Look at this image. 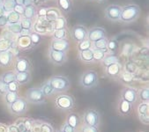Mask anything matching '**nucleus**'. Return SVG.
I'll list each match as a JSON object with an SVG mask.
<instances>
[{
	"mask_svg": "<svg viewBox=\"0 0 149 132\" xmlns=\"http://www.w3.org/2000/svg\"><path fill=\"white\" fill-rule=\"evenodd\" d=\"M140 13V8L137 5H127L122 7L120 20L124 23H131L138 19Z\"/></svg>",
	"mask_w": 149,
	"mask_h": 132,
	"instance_id": "1",
	"label": "nucleus"
},
{
	"mask_svg": "<svg viewBox=\"0 0 149 132\" xmlns=\"http://www.w3.org/2000/svg\"><path fill=\"white\" fill-rule=\"evenodd\" d=\"M49 82L55 92H65L70 87L69 79L66 77L61 75L52 77Z\"/></svg>",
	"mask_w": 149,
	"mask_h": 132,
	"instance_id": "2",
	"label": "nucleus"
},
{
	"mask_svg": "<svg viewBox=\"0 0 149 132\" xmlns=\"http://www.w3.org/2000/svg\"><path fill=\"white\" fill-rule=\"evenodd\" d=\"M26 101L33 104H42L45 102L46 97L43 95L41 88H29L26 92Z\"/></svg>",
	"mask_w": 149,
	"mask_h": 132,
	"instance_id": "3",
	"label": "nucleus"
},
{
	"mask_svg": "<svg viewBox=\"0 0 149 132\" xmlns=\"http://www.w3.org/2000/svg\"><path fill=\"white\" fill-rule=\"evenodd\" d=\"M55 105L59 109L64 111H69L74 106V100L71 95L62 94L56 98Z\"/></svg>",
	"mask_w": 149,
	"mask_h": 132,
	"instance_id": "4",
	"label": "nucleus"
},
{
	"mask_svg": "<svg viewBox=\"0 0 149 132\" xmlns=\"http://www.w3.org/2000/svg\"><path fill=\"white\" fill-rule=\"evenodd\" d=\"M98 83V75L95 71L86 72L80 78V85L84 88H92Z\"/></svg>",
	"mask_w": 149,
	"mask_h": 132,
	"instance_id": "5",
	"label": "nucleus"
},
{
	"mask_svg": "<svg viewBox=\"0 0 149 132\" xmlns=\"http://www.w3.org/2000/svg\"><path fill=\"white\" fill-rule=\"evenodd\" d=\"M83 120L84 124L97 128L100 124V115L96 110L89 108L85 111Z\"/></svg>",
	"mask_w": 149,
	"mask_h": 132,
	"instance_id": "6",
	"label": "nucleus"
},
{
	"mask_svg": "<svg viewBox=\"0 0 149 132\" xmlns=\"http://www.w3.org/2000/svg\"><path fill=\"white\" fill-rule=\"evenodd\" d=\"M9 110L13 115H21L27 110V101L23 98H19L15 102L9 106Z\"/></svg>",
	"mask_w": 149,
	"mask_h": 132,
	"instance_id": "7",
	"label": "nucleus"
},
{
	"mask_svg": "<svg viewBox=\"0 0 149 132\" xmlns=\"http://www.w3.org/2000/svg\"><path fill=\"white\" fill-rule=\"evenodd\" d=\"M122 7L118 5H110L105 9V18L110 21H119Z\"/></svg>",
	"mask_w": 149,
	"mask_h": 132,
	"instance_id": "8",
	"label": "nucleus"
},
{
	"mask_svg": "<svg viewBox=\"0 0 149 132\" xmlns=\"http://www.w3.org/2000/svg\"><path fill=\"white\" fill-rule=\"evenodd\" d=\"M103 38H106V31L101 26H95L87 31V40L91 42H97Z\"/></svg>",
	"mask_w": 149,
	"mask_h": 132,
	"instance_id": "9",
	"label": "nucleus"
},
{
	"mask_svg": "<svg viewBox=\"0 0 149 132\" xmlns=\"http://www.w3.org/2000/svg\"><path fill=\"white\" fill-rule=\"evenodd\" d=\"M71 35L72 39L78 43L87 39V30L82 25H77L72 29Z\"/></svg>",
	"mask_w": 149,
	"mask_h": 132,
	"instance_id": "10",
	"label": "nucleus"
},
{
	"mask_svg": "<svg viewBox=\"0 0 149 132\" xmlns=\"http://www.w3.org/2000/svg\"><path fill=\"white\" fill-rule=\"evenodd\" d=\"M49 56L51 63H53L56 65H62L67 60V56L65 52L56 51L50 49L49 51Z\"/></svg>",
	"mask_w": 149,
	"mask_h": 132,
	"instance_id": "11",
	"label": "nucleus"
},
{
	"mask_svg": "<svg viewBox=\"0 0 149 132\" xmlns=\"http://www.w3.org/2000/svg\"><path fill=\"white\" fill-rule=\"evenodd\" d=\"M121 97L123 100L126 101L130 104H134L137 101L138 99V93L136 89L132 88V87H125L123 89L121 92Z\"/></svg>",
	"mask_w": 149,
	"mask_h": 132,
	"instance_id": "12",
	"label": "nucleus"
},
{
	"mask_svg": "<svg viewBox=\"0 0 149 132\" xmlns=\"http://www.w3.org/2000/svg\"><path fill=\"white\" fill-rule=\"evenodd\" d=\"M31 68V64L26 58L19 57L16 60L14 64V70L15 73L19 72H29Z\"/></svg>",
	"mask_w": 149,
	"mask_h": 132,
	"instance_id": "13",
	"label": "nucleus"
},
{
	"mask_svg": "<svg viewBox=\"0 0 149 132\" xmlns=\"http://www.w3.org/2000/svg\"><path fill=\"white\" fill-rule=\"evenodd\" d=\"M70 44L69 42L66 41V39L64 40H53L50 44V49L56 50V51H61L65 52L69 49Z\"/></svg>",
	"mask_w": 149,
	"mask_h": 132,
	"instance_id": "14",
	"label": "nucleus"
},
{
	"mask_svg": "<svg viewBox=\"0 0 149 132\" xmlns=\"http://www.w3.org/2000/svg\"><path fill=\"white\" fill-rule=\"evenodd\" d=\"M148 102H141L138 107V114L140 121L144 124H148L149 115H148Z\"/></svg>",
	"mask_w": 149,
	"mask_h": 132,
	"instance_id": "15",
	"label": "nucleus"
},
{
	"mask_svg": "<svg viewBox=\"0 0 149 132\" xmlns=\"http://www.w3.org/2000/svg\"><path fill=\"white\" fill-rule=\"evenodd\" d=\"M13 54L11 50L0 52V67L7 68L12 64Z\"/></svg>",
	"mask_w": 149,
	"mask_h": 132,
	"instance_id": "16",
	"label": "nucleus"
},
{
	"mask_svg": "<svg viewBox=\"0 0 149 132\" xmlns=\"http://www.w3.org/2000/svg\"><path fill=\"white\" fill-rule=\"evenodd\" d=\"M122 72V66L119 63H116L110 64L106 67V74L110 78H117L121 74Z\"/></svg>",
	"mask_w": 149,
	"mask_h": 132,
	"instance_id": "17",
	"label": "nucleus"
},
{
	"mask_svg": "<svg viewBox=\"0 0 149 132\" xmlns=\"http://www.w3.org/2000/svg\"><path fill=\"white\" fill-rule=\"evenodd\" d=\"M17 45L20 49H29L32 46V42L29 35H19L17 39Z\"/></svg>",
	"mask_w": 149,
	"mask_h": 132,
	"instance_id": "18",
	"label": "nucleus"
},
{
	"mask_svg": "<svg viewBox=\"0 0 149 132\" xmlns=\"http://www.w3.org/2000/svg\"><path fill=\"white\" fill-rule=\"evenodd\" d=\"M132 104H130L129 102H127L125 100H122L119 101V104H118V111L121 115H130V113L132 112Z\"/></svg>",
	"mask_w": 149,
	"mask_h": 132,
	"instance_id": "19",
	"label": "nucleus"
},
{
	"mask_svg": "<svg viewBox=\"0 0 149 132\" xmlns=\"http://www.w3.org/2000/svg\"><path fill=\"white\" fill-rule=\"evenodd\" d=\"M79 59L86 63H95L94 62V53H93V49H86L84 51H80L79 52Z\"/></svg>",
	"mask_w": 149,
	"mask_h": 132,
	"instance_id": "20",
	"label": "nucleus"
},
{
	"mask_svg": "<svg viewBox=\"0 0 149 132\" xmlns=\"http://www.w3.org/2000/svg\"><path fill=\"white\" fill-rule=\"evenodd\" d=\"M102 64L104 67H107V66L116 63H119V57L115 54V53H107L105 57L103 58V60L102 61Z\"/></svg>",
	"mask_w": 149,
	"mask_h": 132,
	"instance_id": "21",
	"label": "nucleus"
},
{
	"mask_svg": "<svg viewBox=\"0 0 149 132\" xmlns=\"http://www.w3.org/2000/svg\"><path fill=\"white\" fill-rule=\"evenodd\" d=\"M107 45H108V39L103 38L102 40H99L97 42H92V49H96V50H102L104 51L106 53H108V49H107Z\"/></svg>",
	"mask_w": 149,
	"mask_h": 132,
	"instance_id": "22",
	"label": "nucleus"
},
{
	"mask_svg": "<svg viewBox=\"0 0 149 132\" xmlns=\"http://www.w3.org/2000/svg\"><path fill=\"white\" fill-rule=\"evenodd\" d=\"M36 16V9L35 7V6L31 5V6H25L22 17L26 18V19H35Z\"/></svg>",
	"mask_w": 149,
	"mask_h": 132,
	"instance_id": "23",
	"label": "nucleus"
},
{
	"mask_svg": "<svg viewBox=\"0 0 149 132\" xmlns=\"http://www.w3.org/2000/svg\"><path fill=\"white\" fill-rule=\"evenodd\" d=\"M31 79L30 72H19L16 73V82L19 85H26Z\"/></svg>",
	"mask_w": 149,
	"mask_h": 132,
	"instance_id": "24",
	"label": "nucleus"
},
{
	"mask_svg": "<svg viewBox=\"0 0 149 132\" xmlns=\"http://www.w3.org/2000/svg\"><path fill=\"white\" fill-rule=\"evenodd\" d=\"M60 17V13L58 12V10L55 8H49L47 9L46 15H45V19L47 21H51L54 22L57 18Z\"/></svg>",
	"mask_w": 149,
	"mask_h": 132,
	"instance_id": "25",
	"label": "nucleus"
},
{
	"mask_svg": "<svg viewBox=\"0 0 149 132\" xmlns=\"http://www.w3.org/2000/svg\"><path fill=\"white\" fill-rule=\"evenodd\" d=\"M79 122V117L77 114L75 113H71L67 115V119H66V123H68L71 127H72L73 129H77L78 125Z\"/></svg>",
	"mask_w": 149,
	"mask_h": 132,
	"instance_id": "26",
	"label": "nucleus"
},
{
	"mask_svg": "<svg viewBox=\"0 0 149 132\" xmlns=\"http://www.w3.org/2000/svg\"><path fill=\"white\" fill-rule=\"evenodd\" d=\"M14 42L7 38H3L0 39V52H4V51H8L11 49H13Z\"/></svg>",
	"mask_w": 149,
	"mask_h": 132,
	"instance_id": "27",
	"label": "nucleus"
},
{
	"mask_svg": "<svg viewBox=\"0 0 149 132\" xmlns=\"http://www.w3.org/2000/svg\"><path fill=\"white\" fill-rule=\"evenodd\" d=\"M0 79H1L4 83H6V85H8L13 81H16V73L14 72H5L0 76Z\"/></svg>",
	"mask_w": 149,
	"mask_h": 132,
	"instance_id": "28",
	"label": "nucleus"
},
{
	"mask_svg": "<svg viewBox=\"0 0 149 132\" xmlns=\"http://www.w3.org/2000/svg\"><path fill=\"white\" fill-rule=\"evenodd\" d=\"M57 6L65 13L71 12L72 8V4L71 0H57Z\"/></svg>",
	"mask_w": 149,
	"mask_h": 132,
	"instance_id": "29",
	"label": "nucleus"
},
{
	"mask_svg": "<svg viewBox=\"0 0 149 132\" xmlns=\"http://www.w3.org/2000/svg\"><path fill=\"white\" fill-rule=\"evenodd\" d=\"M16 5H17V3L15 0H4L2 9L4 10V12L6 13H9L14 11Z\"/></svg>",
	"mask_w": 149,
	"mask_h": 132,
	"instance_id": "30",
	"label": "nucleus"
},
{
	"mask_svg": "<svg viewBox=\"0 0 149 132\" xmlns=\"http://www.w3.org/2000/svg\"><path fill=\"white\" fill-rule=\"evenodd\" d=\"M19 95L18 92H7L5 95H4V100L6 101V103L10 106L11 104H13V102H15L18 99H19Z\"/></svg>",
	"mask_w": 149,
	"mask_h": 132,
	"instance_id": "31",
	"label": "nucleus"
},
{
	"mask_svg": "<svg viewBox=\"0 0 149 132\" xmlns=\"http://www.w3.org/2000/svg\"><path fill=\"white\" fill-rule=\"evenodd\" d=\"M7 19H8V24H17V23H19L21 18H22V15H20L19 13L13 11L9 13H7Z\"/></svg>",
	"mask_w": 149,
	"mask_h": 132,
	"instance_id": "32",
	"label": "nucleus"
},
{
	"mask_svg": "<svg viewBox=\"0 0 149 132\" xmlns=\"http://www.w3.org/2000/svg\"><path fill=\"white\" fill-rule=\"evenodd\" d=\"M67 22H66V19L65 17L60 16L59 18H57L53 24L54 26V30H58V29H64L66 27Z\"/></svg>",
	"mask_w": 149,
	"mask_h": 132,
	"instance_id": "33",
	"label": "nucleus"
},
{
	"mask_svg": "<svg viewBox=\"0 0 149 132\" xmlns=\"http://www.w3.org/2000/svg\"><path fill=\"white\" fill-rule=\"evenodd\" d=\"M66 36H67V30L65 28L54 30V32H53L54 40H64L66 38Z\"/></svg>",
	"mask_w": 149,
	"mask_h": 132,
	"instance_id": "34",
	"label": "nucleus"
},
{
	"mask_svg": "<svg viewBox=\"0 0 149 132\" xmlns=\"http://www.w3.org/2000/svg\"><path fill=\"white\" fill-rule=\"evenodd\" d=\"M19 24L22 27V30H26V31H31L33 28V21L32 19H26V18H21Z\"/></svg>",
	"mask_w": 149,
	"mask_h": 132,
	"instance_id": "35",
	"label": "nucleus"
},
{
	"mask_svg": "<svg viewBox=\"0 0 149 132\" xmlns=\"http://www.w3.org/2000/svg\"><path fill=\"white\" fill-rule=\"evenodd\" d=\"M7 29L9 32L14 35H20L22 32V27L19 23L17 24H8L7 25Z\"/></svg>",
	"mask_w": 149,
	"mask_h": 132,
	"instance_id": "36",
	"label": "nucleus"
},
{
	"mask_svg": "<svg viewBox=\"0 0 149 132\" xmlns=\"http://www.w3.org/2000/svg\"><path fill=\"white\" fill-rule=\"evenodd\" d=\"M41 90H42V93H43V95L45 97L50 96L51 94H53L55 92L54 89L52 88V86L50 85V84H49V81L43 84V85L41 87Z\"/></svg>",
	"mask_w": 149,
	"mask_h": 132,
	"instance_id": "37",
	"label": "nucleus"
},
{
	"mask_svg": "<svg viewBox=\"0 0 149 132\" xmlns=\"http://www.w3.org/2000/svg\"><path fill=\"white\" fill-rule=\"evenodd\" d=\"M139 97L142 102H148L149 101V90L147 87H144L139 90Z\"/></svg>",
	"mask_w": 149,
	"mask_h": 132,
	"instance_id": "38",
	"label": "nucleus"
},
{
	"mask_svg": "<svg viewBox=\"0 0 149 132\" xmlns=\"http://www.w3.org/2000/svg\"><path fill=\"white\" fill-rule=\"evenodd\" d=\"M118 42L115 39H111V40H108V45H107V49L108 51L110 53H115L117 49H118Z\"/></svg>",
	"mask_w": 149,
	"mask_h": 132,
	"instance_id": "39",
	"label": "nucleus"
},
{
	"mask_svg": "<svg viewBox=\"0 0 149 132\" xmlns=\"http://www.w3.org/2000/svg\"><path fill=\"white\" fill-rule=\"evenodd\" d=\"M119 79L120 80L124 83V84H131L133 82L134 79H133V75L132 74H130L128 72H124L122 74L119 75Z\"/></svg>",
	"mask_w": 149,
	"mask_h": 132,
	"instance_id": "40",
	"label": "nucleus"
},
{
	"mask_svg": "<svg viewBox=\"0 0 149 132\" xmlns=\"http://www.w3.org/2000/svg\"><path fill=\"white\" fill-rule=\"evenodd\" d=\"M91 48H92V42L88 40H85L83 42H80L78 44V49L79 50V52L86 50V49H90Z\"/></svg>",
	"mask_w": 149,
	"mask_h": 132,
	"instance_id": "41",
	"label": "nucleus"
},
{
	"mask_svg": "<svg viewBox=\"0 0 149 132\" xmlns=\"http://www.w3.org/2000/svg\"><path fill=\"white\" fill-rule=\"evenodd\" d=\"M93 53H94V62H102L107 54L104 51L96 50V49H93Z\"/></svg>",
	"mask_w": 149,
	"mask_h": 132,
	"instance_id": "42",
	"label": "nucleus"
},
{
	"mask_svg": "<svg viewBox=\"0 0 149 132\" xmlns=\"http://www.w3.org/2000/svg\"><path fill=\"white\" fill-rule=\"evenodd\" d=\"M30 39H31V42H32V45H38L41 42H42V35L38 33H31L30 35Z\"/></svg>",
	"mask_w": 149,
	"mask_h": 132,
	"instance_id": "43",
	"label": "nucleus"
},
{
	"mask_svg": "<svg viewBox=\"0 0 149 132\" xmlns=\"http://www.w3.org/2000/svg\"><path fill=\"white\" fill-rule=\"evenodd\" d=\"M137 71V66L134 63L132 62H128L125 64V72L130 73V74H134Z\"/></svg>",
	"mask_w": 149,
	"mask_h": 132,
	"instance_id": "44",
	"label": "nucleus"
},
{
	"mask_svg": "<svg viewBox=\"0 0 149 132\" xmlns=\"http://www.w3.org/2000/svg\"><path fill=\"white\" fill-rule=\"evenodd\" d=\"M21 121H22V123L24 124L26 131L27 132H30V130L32 129V126H33L35 121L32 118H25V119H21Z\"/></svg>",
	"mask_w": 149,
	"mask_h": 132,
	"instance_id": "45",
	"label": "nucleus"
},
{
	"mask_svg": "<svg viewBox=\"0 0 149 132\" xmlns=\"http://www.w3.org/2000/svg\"><path fill=\"white\" fill-rule=\"evenodd\" d=\"M41 132H54V129L50 124L42 122L41 125Z\"/></svg>",
	"mask_w": 149,
	"mask_h": 132,
	"instance_id": "46",
	"label": "nucleus"
},
{
	"mask_svg": "<svg viewBox=\"0 0 149 132\" xmlns=\"http://www.w3.org/2000/svg\"><path fill=\"white\" fill-rule=\"evenodd\" d=\"M8 87V92H18L19 90V84L16 81H13L10 84L7 85Z\"/></svg>",
	"mask_w": 149,
	"mask_h": 132,
	"instance_id": "47",
	"label": "nucleus"
},
{
	"mask_svg": "<svg viewBox=\"0 0 149 132\" xmlns=\"http://www.w3.org/2000/svg\"><path fill=\"white\" fill-rule=\"evenodd\" d=\"M81 132H98V129L96 127H92L84 124L81 127Z\"/></svg>",
	"mask_w": 149,
	"mask_h": 132,
	"instance_id": "48",
	"label": "nucleus"
},
{
	"mask_svg": "<svg viewBox=\"0 0 149 132\" xmlns=\"http://www.w3.org/2000/svg\"><path fill=\"white\" fill-rule=\"evenodd\" d=\"M8 92V87L6 83H4L1 79H0V95L4 96Z\"/></svg>",
	"mask_w": 149,
	"mask_h": 132,
	"instance_id": "49",
	"label": "nucleus"
},
{
	"mask_svg": "<svg viewBox=\"0 0 149 132\" xmlns=\"http://www.w3.org/2000/svg\"><path fill=\"white\" fill-rule=\"evenodd\" d=\"M42 122H41L39 121H36V122L35 121L30 132H41V125H42Z\"/></svg>",
	"mask_w": 149,
	"mask_h": 132,
	"instance_id": "50",
	"label": "nucleus"
},
{
	"mask_svg": "<svg viewBox=\"0 0 149 132\" xmlns=\"http://www.w3.org/2000/svg\"><path fill=\"white\" fill-rule=\"evenodd\" d=\"M61 130L63 132H75V129H73L72 127H71L68 123H64V125L62 126Z\"/></svg>",
	"mask_w": 149,
	"mask_h": 132,
	"instance_id": "51",
	"label": "nucleus"
},
{
	"mask_svg": "<svg viewBox=\"0 0 149 132\" xmlns=\"http://www.w3.org/2000/svg\"><path fill=\"white\" fill-rule=\"evenodd\" d=\"M8 25V19L6 14H4L2 17H0V27H5Z\"/></svg>",
	"mask_w": 149,
	"mask_h": 132,
	"instance_id": "52",
	"label": "nucleus"
},
{
	"mask_svg": "<svg viewBox=\"0 0 149 132\" xmlns=\"http://www.w3.org/2000/svg\"><path fill=\"white\" fill-rule=\"evenodd\" d=\"M17 5H21L24 6H31L32 5V0H15Z\"/></svg>",
	"mask_w": 149,
	"mask_h": 132,
	"instance_id": "53",
	"label": "nucleus"
},
{
	"mask_svg": "<svg viewBox=\"0 0 149 132\" xmlns=\"http://www.w3.org/2000/svg\"><path fill=\"white\" fill-rule=\"evenodd\" d=\"M24 9H25V6H21V5H16L15 8H14V12L19 13L20 15L23 14V12H24Z\"/></svg>",
	"mask_w": 149,
	"mask_h": 132,
	"instance_id": "54",
	"label": "nucleus"
},
{
	"mask_svg": "<svg viewBox=\"0 0 149 132\" xmlns=\"http://www.w3.org/2000/svg\"><path fill=\"white\" fill-rule=\"evenodd\" d=\"M8 132H20V131L16 124H13L8 126Z\"/></svg>",
	"mask_w": 149,
	"mask_h": 132,
	"instance_id": "55",
	"label": "nucleus"
},
{
	"mask_svg": "<svg viewBox=\"0 0 149 132\" xmlns=\"http://www.w3.org/2000/svg\"><path fill=\"white\" fill-rule=\"evenodd\" d=\"M46 12H47V9H45V8H41V9L38 11V13H36V14H37L39 17H42V18L45 19Z\"/></svg>",
	"mask_w": 149,
	"mask_h": 132,
	"instance_id": "56",
	"label": "nucleus"
},
{
	"mask_svg": "<svg viewBox=\"0 0 149 132\" xmlns=\"http://www.w3.org/2000/svg\"><path fill=\"white\" fill-rule=\"evenodd\" d=\"M7 131H8V127L4 123H0V132H7Z\"/></svg>",
	"mask_w": 149,
	"mask_h": 132,
	"instance_id": "57",
	"label": "nucleus"
},
{
	"mask_svg": "<svg viewBox=\"0 0 149 132\" xmlns=\"http://www.w3.org/2000/svg\"><path fill=\"white\" fill-rule=\"evenodd\" d=\"M4 14H6V13L4 12V10L2 9V7H0V17H2Z\"/></svg>",
	"mask_w": 149,
	"mask_h": 132,
	"instance_id": "58",
	"label": "nucleus"
},
{
	"mask_svg": "<svg viewBox=\"0 0 149 132\" xmlns=\"http://www.w3.org/2000/svg\"><path fill=\"white\" fill-rule=\"evenodd\" d=\"M3 3H4V0H0V7H2Z\"/></svg>",
	"mask_w": 149,
	"mask_h": 132,
	"instance_id": "59",
	"label": "nucleus"
},
{
	"mask_svg": "<svg viewBox=\"0 0 149 132\" xmlns=\"http://www.w3.org/2000/svg\"><path fill=\"white\" fill-rule=\"evenodd\" d=\"M97 1H99V2H104V1H106V0H97Z\"/></svg>",
	"mask_w": 149,
	"mask_h": 132,
	"instance_id": "60",
	"label": "nucleus"
},
{
	"mask_svg": "<svg viewBox=\"0 0 149 132\" xmlns=\"http://www.w3.org/2000/svg\"><path fill=\"white\" fill-rule=\"evenodd\" d=\"M39 1H41V2H45V1H47V0H39Z\"/></svg>",
	"mask_w": 149,
	"mask_h": 132,
	"instance_id": "61",
	"label": "nucleus"
},
{
	"mask_svg": "<svg viewBox=\"0 0 149 132\" xmlns=\"http://www.w3.org/2000/svg\"><path fill=\"white\" fill-rule=\"evenodd\" d=\"M57 132H63V131H62V130H58Z\"/></svg>",
	"mask_w": 149,
	"mask_h": 132,
	"instance_id": "62",
	"label": "nucleus"
},
{
	"mask_svg": "<svg viewBox=\"0 0 149 132\" xmlns=\"http://www.w3.org/2000/svg\"><path fill=\"white\" fill-rule=\"evenodd\" d=\"M7 132H8V131H7Z\"/></svg>",
	"mask_w": 149,
	"mask_h": 132,
	"instance_id": "63",
	"label": "nucleus"
}]
</instances>
